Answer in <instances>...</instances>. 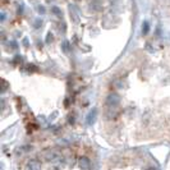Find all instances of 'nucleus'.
I'll list each match as a JSON object with an SVG mask.
<instances>
[{
	"label": "nucleus",
	"instance_id": "f257e3e1",
	"mask_svg": "<svg viewBox=\"0 0 170 170\" xmlns=\"http://www.w3.org/2000/svg\"><path fill=\"white\" fill-rule=\"evenodd\" d=\"M120 104V96L115 92L109 93L106 97V105L107 107H118Z\"/></svg>",
	"mask_w": 170,
	"mask_h": 170
},
{
	"label": "nucleus",
	"instance_id": "f03ea898",
	"mask_svg": "<svg viewBox=\"0 0 170 170\" xmlns=\"http://www.w3.org/2000/svg\"><path fill=\"white\" fill-rule=\"evenodd\" d=\"M44 157L46 161H55V160H59L62 157V155L56 150H47L44 152Z\"/></svg>",
	"mask_w": 170,
	"mask_h": 170
},
{
	"label": "nucleus",
	"instance_id": "7ed1b4c3",
	"mask_svg": "<svg viewBox=\"0 0 170 170\" xmlns=\"http://www.w3.org/2000/svg\"><path fill=\"white\" fill-rule=\"evenodd\" d=\"M78 166L81 168V170H88L90 166H91L90 159H88V157H86V156H82L80 159V161H78Z\"/></svg>",
	"mask_w": 170,
	"mask_h": 170
},
{
	"label": "nucleus",
	"instance_id": "20e7f679",
	"mask_svg": "<svg viewBox=\"0 0 170 170\" xmlns=\"http://www.w3.org/2000/svg\"><path fill=\"white\" fill-rule=\"evenodd\" d=\"M27 170H41V164L37 160H29L27 164Z\"/></svg>",
	"mask_w": 170,
	"mask_h": 170
},
{
	"label": "nucleus",
	"instance_id": "39448f33",
	"mask_svg": "<svg viewBox=\"0 0 170 170\" xmlns=\"http://www.w3.org/2000/svg\"><path fill=\"white\" fill-rule=\"evenodd\" d=\"M96 117H97L96 109H92V110H91V111L88 113V115H87V119H86L87 124H93V123H95V120H96Z\"/></svg>",
	"mask_w": 170,
	"mask_h": 170
},
{
	"label": "nucleus",
	"instance_id": "423d86ee",
	"mask_svg": "<svg viewBox=\"0 0 170 170\" xmlns=\"http://www.w3.org/2000/svg\"><path fill=\"white\" fill-rule=\"evenodd\" d=\"M63 50L65 51V53H69V47H68V42H63Z\"/></svg>",
	"mask_w": 170,
	"mask_h": 170
},
{
	"label": "nucleus",
	"instance_id": "0eeeda50",
	"mask_svg": "<svg viewBox=\"0 0 170 170\" xmlns=\"http://www.w3.org/2000/svg\"><path fill=\"white\" fill-rule=\"evenodd\" d=\"M7 87H8V83H7V81H4V80H3V87H2V92H5V90H7Z\"/></svg>",
	"mask_w": 170,
	"mask_h": 170
},
{
	"label": "nucleus",
	"instance_id": "6e6552de",
	"mask_svg": "<svg viewBox=\"0 0 170 170\" xmlns=\"http://www.w3.org/2000/svg\"><path fill=\"white\" fill-rule=\"evenodd\" d=\"M53 35L51 33H47V36H46V42H51L53 41Z\"/></svg>",
	"mask_w": 170,
	"mask_h": 170
},
{
	"label": "nucleus",
	"instance_id": "1a4fd4ad",
	"mask_svg": "<svg viewBox=\"0 0 170 170\" xmlns=\"http://www.w3.org/2000/svg\"><path fill=\"white\" fill-rule=\"evenodd\" d=\"M147 32H148V24H147V23H144V24H143V33L146 35Z\"/></svg>",
	"mask_w": 170,
	"mask_h": 170
},
{
	"label": "nucleus",
	"instance_id": "9d476101",
	"mask_svg": "<svg viewBox=\"0 0 170 170\" xmlns=\"http://www.w3.org/2000/svg\"><path fill=\"white\" fill-rule=\"evenodd\" d=\"M42 24V22H41V19H36V23H35V27H40Z\"/></svg>",
	"mask_w": 170,
	"mask_h": 170
},
{
	"label": "nucleus",
	"instance_id": "9b49d317",
	"mask_svg": "<svg viewBox=\"0 0 170 170\" xmlns=\"http://www.w3.org/2000/svg\"><path fill=\"white\" fill-rule=\"evenodd\" d=\"M39 13H41V14H44L45 13V9H44V7H42V5H41V7H39Z\"/></svg>",
	"mask_w": 170,
	"mask_h": 170
},
{
	"label": "nucleus",
	"instance_id": "f8f14e48",
	"mask_svg": "<svg viewBox=\"0 0 170 170\" xmlns=\"http://www.w3.org/2000/svg\"><path fill=\"white\" fill-rule=\"evenodd\" d=\"M53 12H54V13H55L56 15H60V12H59V9L55 7V8H53Z\"/></svg>",
	"mask_w": 170,
	"mask_h": 170
},
{
	"label": "nucleus",
	"instance_id": "ddd939ff",
	"mask_svg": "<svg viewBox=\"0 0 170 170\" xmlns=\"http://www.w3.org/2000/svg\"><path fill=\"white\" fill-rule=\"evenodd\" d=\"M23 41H24V42H23V44H24V46H28V42H27L28 40H27V39H24Z\"/></svg>",
	"mask_w": 170,
	"mask_h": 170
},
{
	"label": "nucleus",
	"instance_id": "4468645a",
	"mask_svg": "<svg viewBox=\"0 0 170 170\" xmlns=\"http://www.w3.org/2000/svg\"><path fill=\"white\" fill-rule=\"evenodd\" d=\"M146 170H156V169H146Z\"/></svg>",
	"mask_w": 170,
	"mask_h": 170
}]
</instances>
